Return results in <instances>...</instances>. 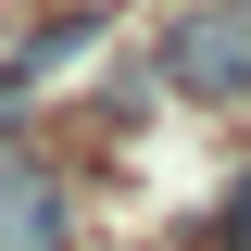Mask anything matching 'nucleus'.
I'll return each instance as SVG.
<instances>
[{"label":"nucleus","instance_id":"nucleus-1","mask_svg":"<svg viewBox=\"0 0 251 251\" xmlns=\"http://www.w3.org/2000/svg\"><path fill=\"white\" fill-rule=\"evenodd\" d=\"M151 63H163V88H176V100L239 113V100H251V13H239V0H176L163 38H151Z\"/></svg>","mask_w":251,"mask_h":251},{"label":"nucleus","instance_id":"nucleus-2","mask_svg":"<svg viewBox=\"0 0 251 251\" xmlns=\"http://www.w3.org/2000/svg\"><path fill=\"white\" fill-rule=\"evenodd\" d=\"M0 251H75V176L38 138H0Z\"/></svg>","mask_w":251,"mask_h":251},{"label":"nucleus","instance_id":"nucleus-3","mask_svg":"<svg viewBox=\"0 0 251 251\" xmlns=\"http://www.w3.org/2000/svg\"><path fill=\"white\" fill-rule=\"evenodd\" d=\"M214 251H251V163H239V188H226V214H214Z\"/></svg>","mask_w":251,"mask_h":251},{"label":"nucleus","instance_id":"nucleus-4","mask_svg":"<svg viewBox=\"0 0 251 251\" xmlns=\"http://www.w3.org/2000/svg\"><path fill=\"white\" fill-rule=\"evenodd\" d=\"M239 13H251V0H239Z\"/></svg>","mask_w":251,"mask_h":251}]
</instances>
